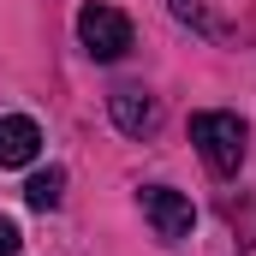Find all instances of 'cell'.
<instances>
[{
	"label": "cell",
	"instance_id": "cell-7",
	"mask_svg": "<svg viewBox=\"0 0 256 256\" xmlns=\"http://www.w3.org/2000/svg\"><path fill=\"white\" fill-rule=\"evenodd\" d=\"M18 244H24V238H18V220L0 214V256H18Z\"/></svg>",
	"mask_w": 256,
	"mask_h": 256
},
{
	"label": "cell",
	"instance_id": "cell-1",
	"mask_svg": "<svg viewBox=\"0 0 256 256\" xmlns=\"http://www.w3.org/2000/svg\"><path fill=\"white\" fill-rule=\"evenodd\" d=\"M191 143H196V155L208 161L214 179H238V167H244V143H250V126H244L238 114L208 108V114H191Z\"/></svg>",
	"mask_w": 256,
	"mask_h": 256
},
{
	"label": "cell",
	"instance_id": "cell-5",
	"mask_svg": "<svg viewBox=\"0 0 256 256\" xmlns=\"http://www.w3.org/2000/svg\"><path fill=\"white\" fill-rule=\"evenodd\" d=\"M42 155V126L30 114H6L0 120V167H30Z\"/></svg>",
	"mask_w": 256,
	"mask_h": 256
},
{
	"label": "cell",
	"instance_id": "cell-6",
	"mask_svg": "<svg viewBox=\"0 0 256 256\" xmlns=\"http://www.w3.org/2000/svg\"><path fill=\"white\" fill-rule=\"evenodd\" d=\"M60 196H66V167H48V173H36V179L24 185V202H30V208H42V214H48V208H60Z\"/></svg>",
	"mask_w": 256,
	"mask_h": 256
},
{
	"label": "cell",
	"instance_id": "cell-4",
	"mask_svg": "<svg viewBox=\"0 0 256 256\" xmlns=\"http://www.w3.org/2000/svg\"><path fill=\"white\" fill-rule=\"evenodd\" d=\"M108 114H114V126L126 131V137H155L161 131V102L149 90H137V84H126V90L108 96Z\"/></svg>",
	"mask_w": 256,
	"mask_h": 256
},
{
	"label": "cell",
	"instance_id": "cell-2",
	"mask_svg": "<svg viewBox=\"0 0 256 256\" xmlns=\"http://www.w3.org/2000/svg\"><path fill=\"white\" fill-rule=\"evenodd\" d=\"M78 42L90 48V60H126L131 54V18L120 6H108V0H90V6H78Z\"/></svg>",
	"mask_w": 256,
	"mask_h": 256
},
{
	"label": "cell",
	"instance_id": "cell-3",
	"mask_svg": "<svg viewBox=\"0 0 256 256\" xmlns=\"http://www.w3.org/2000/svg\"><path fill=\"white\" fill-rule=\"evenodd\" d=\"M137 202H143V214H149L155 238H167V244L191 238L196 208H191V196H185V191H173V185H143V191H137Z\"/></svg>",
	"mask_w": 256,
	"mask_h": 256
}]
</instances>
